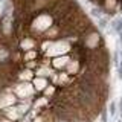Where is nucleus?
<instances>
[{"label":"nucleus","instance_id":"nucleus-1","mask_svg":"<svg viewBox=\"0 0 122 122\" xmlns=\"http://www.w3.org/2000/svg\"><path fill=\"white\" fill-rule=\"evenodd\" d=\"M112 29L116 34L122 32V18H114V20L112 21Z\"/></svg>","mask_w":122,"mask_h":122},{"label":"nucleus","instance_id":"nucleus-2","mask_svg":"<svg viewBox=\"0 0 122 122\" xmlns=\"http://www.w3.org/2000/svg\"><path fill=\"white\" fill-rule=\"evenodd\" d=\"M98 25H99V28H101V29H105L107 25H108L107 17H99V18H98Z\"/></svg>","mask_w":122,"mask_h":122},{"label":"nucleus","instance_id":"nucleus-3","mask_svg":"<svg viewBox=\"0 0 122 122\" xmlns=\"http://www.w3.org/2000/svg\"><path fill=\"white\" fill-rule=\"evenodd\" d=\"M108 112H110V116H116V102H114V101H112V102H110V110H108Z\"/></svg>","mask_w":122,"mask_h":122},{"label":"nucleus","instance_id":"nucleus-4","mask_svg":"<svg viewBox=\"0 0 122 122\" xmlns=\"http://www.w3.org/2000/svg\"><path fill=\"white\" fill-rule=\"evenodd\" d=\"M121 117H122V107H121Z\"/></svg>","mask_w":122,"mask_h":122},{"label":"nucleus","instance_id":"nucleus-5","mask_svg":"<svg viewBox=\"0 0 122 122\" xmlns=\"http://www.w3.org/2000/svg\"><path fill=\"white\" fill-rule=\"evenodd\" d=\"M121 107H122V98H121Z\"/></svg>","mask_w":122,"mask_h":122},{"label":"nucleus","instance_id":"nucleus-6","mask_svg":"<svg viewBox=\"0 0 122 122\" xmlns=\"http://www.w3.org/2000/svg\"><path fill=\"white\" fill-rule=\"evenodd\" d=\"M119 122H122V119H121V121H119Z\"/></svg>","mask_w":122,"mask_h":122},{"label":"nucleus","instance_id":"nucleus-7","mask_svg":"<svg viewBox=\"0 0 122 122\" xmlns=\"http://www.w3.org/2000/svg\"><path fill=\"white\" fill-rule=\"evenodd\" d=\"M0 2H3V0H0Z\"/></svg>","mask_w":122,"mask_h":122}]
</instances>
